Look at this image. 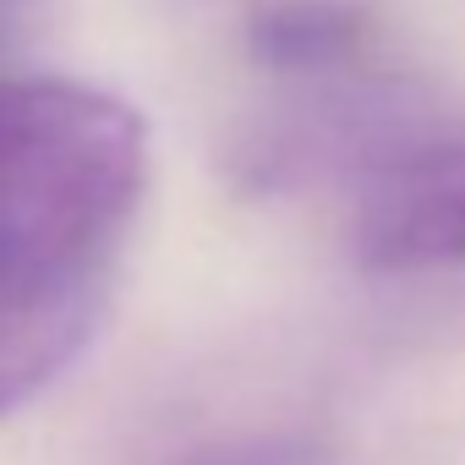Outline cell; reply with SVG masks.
<instances>
[{
  "label": "cell",
  "mask_w": 465,
  "mask_h": 465,
  "mask_svg": "<svg viewBox=\"0 0 465 465\" xmlns=\"http://www.w3.org/2000/svg\"><path fill=\"white\" fill-rule=\"evenodd\" d=\"M247 50L285 77H340L378 55V23L351 0H263L247 17Z\"/></svg>",
  "instance_id": "277c9868"
},
{
  "label": "cell",
  "mask_w": 465,
  "mask_h": 465,
  "mask_svg": "<svg viewBox=\"0 0 465 465\" xmlns=\"http://www.w3.org/2000/svg\"><path fill=\"white\" fill-rule=\"evenodd\" d=\"M148 186V121L110 88L0 77V280H104Z\"/></svg>",
  "instance_id": "6da1fadb"
},
{
  "label": "cell",
  "mask_w": 465,
  "mask_h": 465,
  "mask_svg": "<svg viewBox=\"0 0 465 465\" xmlns=\"http://www.w3.org/2000/svg\"><path fill=\"white\" fill-rule=\"evenodd\" d=\"M345 242L389 280L465 269V121L416 126L356 164Z\"/></svg>",
  "instance_id": "7a4b0ae2"
},
{
  "label": "cell",
  "mask_w": 465,
  "mask_h": 465,
  "mask_svg": "<svg viewBox=\"0 0 465 465\" xmlns=\"http://www.w3.org/2000/svg\"><path fill=\"white\" fill-rule=\"evenodd\" d=\"M192 465H312V454L291 443H247V449H224L219 460H192Z\"/></svg>",
  "instance_id": "5b68a950"
},
{
  "label": "cell",
  "mask_w": 465,
  "mask_h": 465,
  "mask_svg": "<svg viewBox=\"0 0 465 465\" xmlns=\"http://www.w3.org/2000/svg\"><path fill=\"white\" fill-rule=\"evenodd\" d=\"M104 280H0V416L39 400L94 340Z\"/></svg>",
  "instance_id": "3957f363"
}]
</instances>
